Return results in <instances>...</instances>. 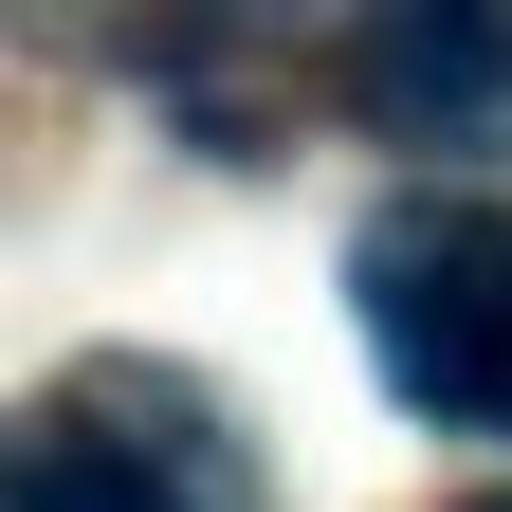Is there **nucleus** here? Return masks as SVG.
<instances>
[{"label":"nucleus","instance_id":"f257e3e1","mask_svg":"<svg viewBox=\"0 0 512 512\" xmlns=\"http://www.w3.org/2000/svg\"><path fill=\"white\" fill-rule=\"evenodd\" d=\"M348 311L421 421H512V202H384L348 256Z\"/></svg>","mask_w":512,"mask_h":512},{"label":"nucleus","instance_id":"f03ea898","mask_svg":"<svg viewBox=\"0 0 512 512\" xmlns=\"http://www.w3.org/2000/svg\"><path fill=\"white\" fill-rule=\"evenodd\" d=\"M348 110L384 147H494L512 128V0H403L348 37Z\"/></svg>","mask_w":512,"mask_h":512},{"label":"nucleus","instance_id":"7ed1b4c3","mask_svg":"<svg viewBox=\"0 0 512 512\" xmlns=\"http://www.w3.org/2000/svg\"><path fill=\"white\" fill-rule=\"evenodd\" d=\"M0 512H202V494L165 476V439H110L92 403H55L19 439V494H0Z\"/></svg>","mask_w":512,"mask_h":512},{"label":"nucleus","instance_id":"20e7f679","mask_svg":"<svg viewBox=\"0 0 512 512\" xmlns=\"http://www.w3.org/2000/svg\"><path fill=\"white\" fill-rule=\"evenodd\" d=\"M476 512H512V494H476Z\"/></svg>","mask_w":512,"mask_h":512}]
</instances>
